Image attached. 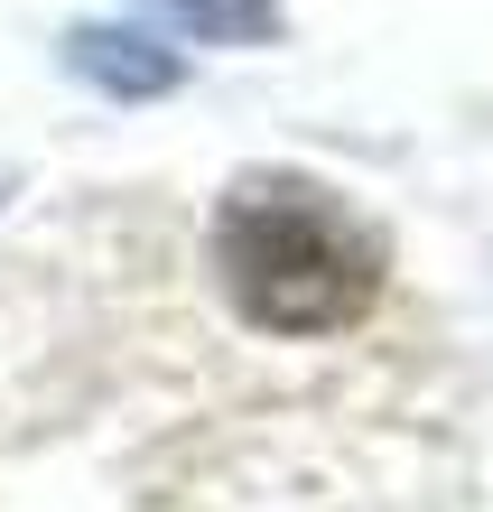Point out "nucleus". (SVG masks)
I'll return each mask as SVG.
<instances>
[{"mask_svg": "<svg viewBox=\"0 0 493 512\" xmlns=\"http://www.w3.org/2000/svg\"><path fill=\"white\" fill-rule=\"evenodd\" d=\"M196 38H270V0H159Z\"/></svg>", "mask_w": 493, "mask_h": 512, "instance_id": "7ed1b4c3", "label": "nucleus"}, {"mask_svg": "<svg viewBox=\"0 0 493 512\" xmlns=\"http://www.w3.org/2000/svg\"><path fill=\"white\" fill-rule=\"evenodd\" d=\"M214 280L261 336H335L382 298V243L307 177H242L214 205Z\"/></svg>", "mask_w": 493, "mask_h": 512, "instance_id": "f257e3e1", "label": "nucleus"}, {"mask_svg": "<svg viewBox=\"0 0 493 512\" xmlns=\"http://www.w3.org/2000/svg\"><path fill=\"white\" fill-rule=\"evenodd\" d=\"M66 66L94 75L103 94H159V84H177V56L131 38V28H75L66 38Z\"/></svg>", "mask_w": 493, "mask_h": 512, "instance_id": "f03ea898", "label": "nucleus"}]
</instances>
